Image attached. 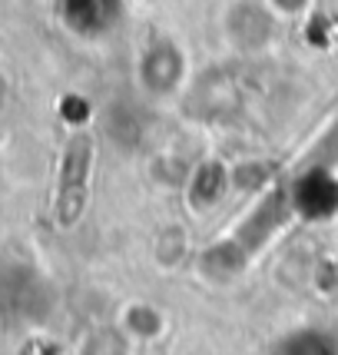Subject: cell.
Masks as SVG:
<instances>
[{"instance_id":"1","label":"cell","mask_w":338,"mask_h":355,"mask_svg":"<svg viewBox=\"0 0 338 355\" xmlns=\"http://www.w3.org/2000/svg\"><path fill=\"white\" fill-rule=\"evenodd\" d=\"M90 170H93V137L87 130H80L63 146L60 176H57L53 216H57V226H63V230L77 226V219L87 209V200H90Z\"/></svg>"},{"instance_id":"2","label":"cell","mask_w":338,"mask_h":355,"mask_svg":"<svg viewBox=\"0 0 338 355\" xmlns=\"http://www.w3.org/2000/svg\"><path fill=\"white\" fill-rule=\"evenodd\" d=\"M179 73H183V57H179V50L172 44H156L153 53L143 63V83L153 93L176 90Z\"/></svg>"},{"instance_id":"3","label":"cell","mask_w":338,"mask_h":355,"mask_svg":"<svg viewBox=\"0 0 338 355\" xmlns=\"http://www.w3.org/2000/svg\"><path fill=\"white\" fill-rule=\"evenodd\" d=\"M276 10H289V14H299V10H305L308 0H269Z\"/></svg>"}]
</instances>
